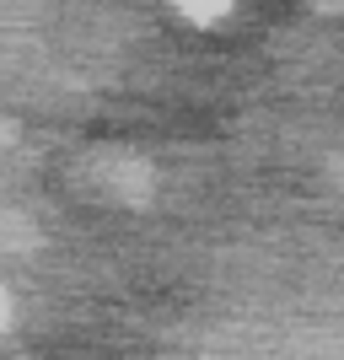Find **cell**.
<instances>
[{"label": "cell", "instance_id": "obj_1", "mask_svg": "<svg viewBox=\"0 0 344 360\" xmlns=\"http://www.w3.org/2000/svg\"><path fill=\"white\" fill-rule=\"evenodd\" d=\"M6 317H11V307H6V296H0V328H6Z\"/></svg>", "mask_w": 344, "mask_h": 360}]
</instances>
